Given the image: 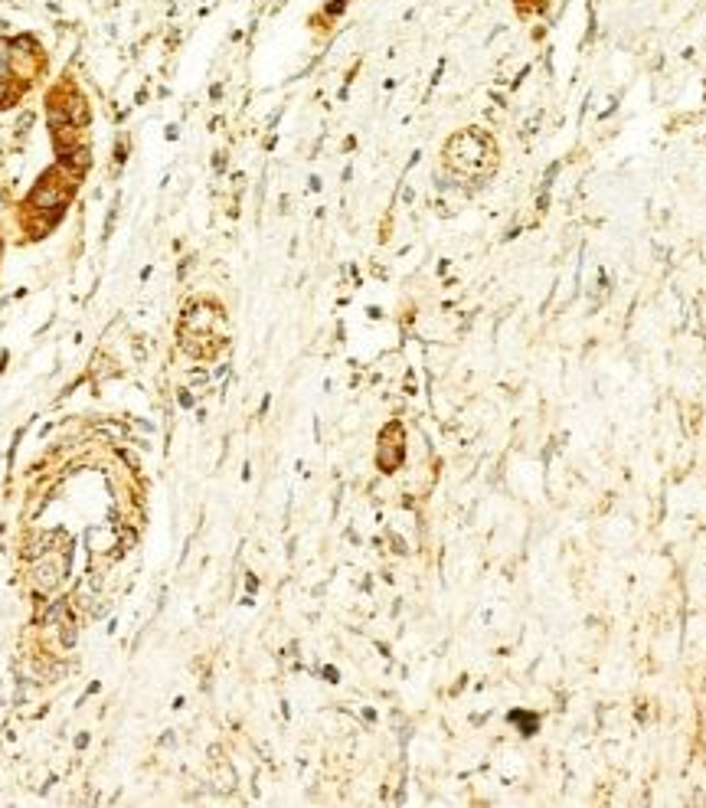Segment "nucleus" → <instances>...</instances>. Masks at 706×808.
Here are the masks:
<instances>
[{
    "instance_id": "1",
    "label": "nucleus",
    "mask_w": 706,
    "mask_h": 808,
    "mask_svg": "<svg viewBox=\"0 0 706 808\" xmlns=\"http://www.w3.org/2000/svg\"><path fill=\"white\" fill-rule=\"evenodd\" d=\"M0 92H3V82H0Z\"/></svg>"
}]
</instances>
